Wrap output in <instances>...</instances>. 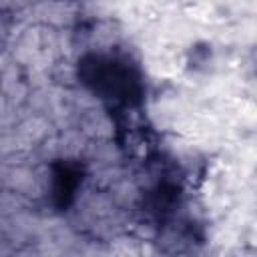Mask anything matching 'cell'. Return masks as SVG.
Returning <instances> with one entry per match:
<instances>
[{
	"instance_id": "cell-3",
	"label": "cell",
	"mask_w": 257,
	"mask_h": 257,
	"mask_svg": "<svg viewBox=\"0 0 257 257\" xmlns=\"http://www.w3.org/2000/svg\"><path fill=\"white\" fill-rule=\"evenodd\" d=\"M245 68H247V72H249L253 78H257V46H253V48L249 50V54H247V58H245Z\"/></svg>"
},
{
	"instance_id": "cell-1",
	"label": "cell",
	"mask_w": 257,
	"mask_h": 257,
	"mask_svg": "<svg viewBox=\"0 0 257 257\" xmlns=\"http://www.w3.org/2000/svg\"><path fill=\"white\" fill-rule=\"evenodd\" d=\"M78 80L114 112L133 110L143 102V78L122 58L84 54L78 60Z\"/></svg>"
},
{
	"instance_id": "cell-2",
	"label": "cell",
	"mask_w": 257,
	"mask_h": 257,
	"mask_svg": "<svg viewBox=\"0 0 257 257\" xmlns=\"http://www.w3.org/2000/svg\"><path fill=\"white\" fill-rule=\"evenodd\" d=\"M82 181V167L74 161H56L50 173V195L56 209H66Z\"/></svg>"
}]
</instances>
